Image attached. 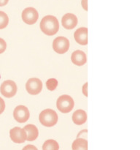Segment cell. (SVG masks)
I'll use <instances>...</instances> for the list:
<instances>
[{
  "label": "cell",
  "instance_id": "obj_1",
  "mask_svg": "<svg viewBox=\"0 0 140 150\" xmlns=\"http://www.w3.org/2000/svg\"><path fill=\"white\" fill-rule=\"evenodd\" d=\"M41 31L49 36L55 35L59 30V23L56 17L53 16H46L40 22Z\"/></svg>",
  "mask_w": 140,
  "mask_h": 150
},
{
  "label": "cell",
  "instance_id": "obj_2",
  "mask_svg": "<svg viewBox=\"0 0 140 150\" xmlns=\"http://www.w3.org/2000/svg\"><path fill=\"white\" fill-rule=\"evenodd\" d=\"M58 120V117L56 112L52 109L43 110L39 116V120L41 124L47 127H50L55 125Z\"/></svg>",
  "mask_w": 140,
  "mask_h": 150
},
{
  "label": "cell",
  "instance_id": "obj_3",
  "mask_svg": "<svg viewBox=\"0 0 140 150\" xmlns=\"http://www.w3.org/2000/svg\"><path fill=\"white\" fill-rule=\"evenodd\" d=\"M74 105V100L69 95H64L58 98L56 102L57 108L64 114L69 113L73 109Z\"/></svg>",
  "mask_w": 140,
  "mask_h": 150
},
{
  "label": "cell",
  "instance_id": "obj_4",
  "mask_svg": "<svg viewBox=\"0 0 140 150\" xmlns=\"http://www.w3.org/2000/svg\"><path fill=\"white\" fill-rule=\"evenodd\" d=\"M1 95L7 98H13L17 92V85L13 81L7 80L3 82L0 86Z\"/></svg>",
  "mask_w": 140,
  "mask_h": 150
},
{
  "label": "cell",
  "instance_id": "obj_5",
  "mask_svg": "<svg viewBox=\"0 0 140 150\" xmlns=\"http://www.w3.org/2000/svg\"><path fill=\"white\" fill-rule=\"evenodd\" d=\"M52 48L58 54H65L69 48V41L65 37H58L53 40Z\"/></svg>",
  "mask_w": 140,
  "mask_h": 150
},
{
  "label": "cell",
  "instance_id": "obj_6",
  "mask_svg": "<svg viewBox=\"0 0 140 150\" xmlns=\"http://www.w3.org/2000/svg\"><path fill=\"white\" fill-rule=\"evenodd\" d=\"M21 17L24 23L26 24L32 25L37 21L39 14L37 10L34 7H27L22 12Z\"/></svg>",
  "mask_w": 140,
  "mask_h": 150
},
{
  "label": "cell",
  "instance_id": "obj_7",
  "mask_svg": "<svg viewBox=\"0 0 140 150\" xmlns=\"http://www.w3.org/2000/svg\"><path fill=\"white\" fill-rule=\"evenodd\" d=\"M26 89L28 93L32 95H36L41 92L42 89V82L36 78H32L27 81Z\"/></svg>",
  "mask_w": 140,
  "mask_h": 150
},
{
  "label": "cell",
  "instance_id": "obj_8",
  "mask_svg": "<svg viewBox=\"0 0 140 150\" xmlns=\"http://www.w3.org/2000/svg\"><path fill=\"white\" fill-rule=\"evenodd\" d=\"M13 117L15 121L19 123H24L28 121L30 117V113L27 107L24 105H18L13 111Z\"/></svg>",
  "mask_w": 140,
  "mask_h": 150
},
{
  "label": "cell",
  "instance_id": "obj_9",
  "mask_svg": "<svg viewBox=\"0 0 140 150\" xmlns=\"http://www.w3.org/2000/svg\"><path fill=\"white\" fill-rule=\"evenodd\" d=\"M10 137L14 143L23 144L26 141L27 136L23 128L15 127L10 130Z\"/></svg>",
  "mask_w": 140,
  "mask_h": 150
},
{
  "label": "cell",
  "instance_id": "obj_10",
  "mask_svg": "<svg viewBox=\"0 0 140 150\" xmlns=\"http://www.w3.org/2000/svg\"><path fill=\"white\" fill-rule=\"evenodd\" d=\"M77 18L72 13H66L64 15L61 19L63 27L66 29H72L77 25Z\"/></svg>",
  "mask_w": 140,
  "mask_h": 150
},
{
  "label": "cell",
  "instance_id": "obj_11",
  "mask_svg": "<svg viewBox=\"0 0 140 150\" xmlns=\"http://www.w3.org/2000/svg\"><path fill=\"white\" fill-rule=\"evenodd\" d=\"M88 31L87 28H79L78 29H77L75 31V32L74 34V40L80 45H86L88 44Z\"/></svg>",
  "mask_w": 140,
  "mask_h": 150
},
{
  "label": "cell",
  "instance_id": "obj_12",
  "mask_svg": "<svg viewBox=\"0 0 140 150\" xmlns=\"http://www.w3.org/2000/svg\"><path fill=\"white\" fill-rule=\"evenodd\" d=\"M71 60L74 64L77 66H83L87 62V58H86V55L83 51H80V50H77V51H74L71 54Z\"/></svg>",
  "mask_w": 140,
  "mask_h": 150
},
{
  "label": "cell",
  "instance_id": "obj_13",
  "mask_svg": "<svg viewBox=\"0 0 140 150\" xmlns=\"http://www.w3.org/2000/svg\"><path fill=\"white\" fill-rule=\"evenodd\" d=\"M23 130L26 133V141L28 142H33L37 139L39 136V130L37 127L34 125H27L23 127Z\"/></svg>",
  "mask_w": 140,
  "mask_h": 150
},
{
  "label": "cell",
  "instance_id": "obj_14",
  "mask_svg": "<svg viewBox=\"0 0 140 150\" xmlns=\"http://www.w3.org/2000/svg\"><path fill=\"white\" fill-rule=\"evenodd\" d=\"M72 121L77 125H82L87 121V114L83 110L79 109L74 111L72 115Z\"/></svg>",
  "mask_w": 140,
  "mask_h": 150
},
{
  "label": "cell",
  "instance_id": "obj_15",
  "mask_svg": "<svg viewBox=\"0 0 140 150\" xmlns=\"http://www.w3.org/2000/svg\"><path fill=\"white\" fill-rule=\"evenodd\" d=\"M71 149L72 150H88V141L83 138H77L73 142Z\"/></svg>",
  "mask_w": 140,
  "mask_h": 150
},
{
  "label": "cell",
  "instance_id": "obj_16",
  "mask_svg": "<svg viewBox=\"0 0 140 150\" xmlns=\"http://www.w3.org/2000/svg\"><path fill=\"white\" fill-rule=\"evenodd\" d=\"M42 150H59V144L56 141L48 139L42 145Z\"/></svg>",
  "mask_w": 140,
  "mask_h": 150
},
{
  "label": "cell",
  "instance_id": "obj_17",
  "mask_svg": "<svg viewBox=\"0 0 140 150\" xmlns=\"http://www.w3.org/2000/svg\"><path fill=\"white\" fill-rule=\"evenodd\" d=\"M9 18L5 13L2 11H0V29H2L6 28V26L8 25Z\"/></svg>",
  "mask_w": 140,
  "mask_h": 150
},
{
  "label": "cell",
  "instance_id": "obj_18",
  "mask_svg": "<svg viewBox=\"0 0 140 150\" xmlns=\"http://www.w3.org/2000/svg\"><path fill=\"white\" fill-rule=\"evenodd\" d=\"M58 81L55 79H50L47 81L46 86L49 91H54L58 86Z\"/></svg>",
  "mask_w": 140,
  "mask_h": 150
},
{
  "label": "cell",
  "instance_id": "obj_19",
  "mask_svg": "<svg viewBox=\"0 0 140 150\" xmlns=\"http://www.w3.org/2000/svg\"><path fill=\"white\" fill-rule=\"evenodd\" d=\"M6 48H7V43H6V42L2 38H0V54H2L3 52H4V51L6 50Z\"/></svg>",
  "mask_w": 140,
  "mask_h": 150
},
{
  "label": "cell",
  "instance_id": "obj_20",
  "mask_svg": "<svg viewBox=\"0 0 140 150\" xmlns=\"http://www.w3.org/2000/svg\"><path fill=\"white\" fill-rule=\"evenodd\" d=\"M5 109V103L2 98H0V114H2Z\"/></svg>",
  "mask_w": 140,
  "mask_h": 150
},
{
  "label": "cell",
  "instance_id": "obj_21",
  "mask_svg": "<svg viewBox=\"0 0 140 150\" xmlns=\"http://www.w3.org/2000/svg\"><path fill=\"white\" fill-rule=\"evenodd\" d=\"M22 150H38V149L37 148H36L35 146H34V145L29 144V145H26V146H24Z\"/></svg>",
  "mask_w": 140,
  "mask_h": 150
},
{
  "label": "cell",
  "instance_id": "obj_22",
  "mask_svg": "<svg viewBox=\"0 0 140 150\" xmlns=\"http://www.w3.org/2000/svg\"><path fill=\"white\" fill-rule=\"evenodd\" d=\"M88 83H85L83 86V92L85 97H88Z\"/></svg>",
  "mask_w": 140,
  "mask_h": 150
},
{
  "label": "cell",
  "instance_id": "obj_23",
  "mask_svg": "<svg viewBox=\"0 0 140 150\" xmlns=\"http://www.w3.org/2000/svg\"><path fill=\"white\" fill-rule=\"evenodd\" d=\"M82 7H83L85 11H88V0H82L81 1Z\"/></svg>",
  "mask_w": 140,
  "mask_h": 150
},
{
  "label": "cell",
  "instance_id": "obj_24",
  "mask_svg": "<svg viewBox=\"0 0 140 150\" xmlns=\"http://www.w3.org/2000/svg\"><path fill=\"white\" fill-rule=\"evenodd\" d=\"M9 0H0V7H3V6L6 5L8 3Z\"/></svg>",
  "mask_w": 140,
  "mask_h": 150
}]
</instances>
